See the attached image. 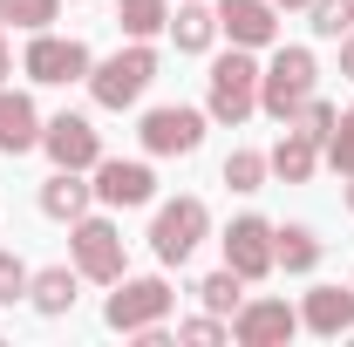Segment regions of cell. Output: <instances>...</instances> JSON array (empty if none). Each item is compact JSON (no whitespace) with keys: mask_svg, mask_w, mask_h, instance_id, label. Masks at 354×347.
<instances>
[{"mask_svg":"<svg viewBox=\"0 0 354 347\" xmlns=\"http://www.w3.org/2000/svg\"><path fill=\"white\" fill-rule=\"evenodd\" d=\"M225 265L239 272V279H266L272 272V225L266 218H232L225 225Z\"/></svg>","mask_w":354,"mask_h":347,"instance_id":"7c38bea8","label":"cell"},{"mask_svg":"<svg viewBox=\"0 0 354 347\" xmlns=\"http://www.w3.org/2000/svg\"><path fill=\"white\" fill-rule=\"evenodd\" d=\"M198 300H205V313H239V306H245V279H239V272H232V265H225V272H205V279H198Z\"/></svg>","mask_w":354,"mask_h":347,"instance_id":"7402d4cb","label":"cell"},{"mask_svg":"<svg viewBox=\"0 0 354 347\" xmlns=\"http://www.w3.org/2000/svg\"><path fill=\"white\" fill-rule=\"evenodd\" d=\"M348 212H354V177H348Z\"/></svg>","mask_w":354,"mask_h":347,"instance_id":"d6a6232c","label":"cell"},{"mask_svg":"<svg viewBox=\"0 0 354 347\" xmlns=\"http://www.w3.org/2000/svg\"><path fill=\"white\" fill-rule=\"evenodd\" d=\"M259 109V62H252V48H232L212 62V95H205V116L212 123H245Z\"/></svg>","mask_w":354,"mask_h":347,"instance_id":"3957f363","label":"cell"},{"mask_svg":"<svg viewBox=\"0 0 354 347\" xmlns=\"http://www.w3.org/2000/svg\"><path fill=\"white\" fill-rule=\"evenodd\" d=\"M225 334H232V327H225L218 313H205V320H184V327H177V341H191V347H218Z\"/></svg>","mask_w":354,"mask_h":347,"instance_id":"f1b7e54d","label":"cell"},{"mask_svg":"<svg viewBox=\"0 0 354 347\" xmlns=\"http://www.w3.org/2000/svg\"><path fill=\"white\" fill-rule=\"evenodd\" d=\"M171 41H177V55H205V48L218 41V14H212L205 0H177V14H171Z\"/></svg>","mask_w":354,"mask_h":347,"instance_id":"d6986e66","label":"cell"},{"mask_svg":"<svg viewBox=\"0 0 354 347\" xmlns=\"http://www.w3.org/2000/svg\"><path fill=\"white\" fill-rule=\"evenodd\" d=\"M177 293L164 286V279H116V293H109V306H102V320L116 327V334H143V327H164L171 320Z\"/></svg>","mask_w":354,"mask_h":347,"instance_id":"8992f818","label":"cell"},{"mask_svg":"<svg viewBox=\"0 0 354 347\" xmlns=\"http://www.w3.org/2000/svg\"><path fill=\"white\" fill-rule=\"evenodd\" d=\"M334 116H341V109H334L327 95H307V102L293 109V130H307L313 143H327V136H334Z\"/></svg>","mask_w":354,"mask_h":347,"instance_id":"484cf974","label":"cell"},{"mask_svg":"<svg viewBox=\"0 0 354 347\" xmlns=\"http://www.w3.org/2000/svg\"><path fill=\"white\" fill-rule=\"evenodd\" d=\"M150 82H157V48H150V41H130V48H116L109 62L88 68V95H95L102 109H130V102H143Z\"/></svg>","mask_w":354,"mask_h":347,"instance_id":"6da1fadb","label":"cell"},{"mask_svg":"<svg viewBox=\"0 0 354 347\" xmlns=\"http://www.w3.org/2000/svg\"><path fill=\"white\" fill-rule=\"evenodd\" d=\"M300 327H313L320 341L354 334V286H313L307 306H300Z\"/></svg>","mask_w":354,"mask_h":347,"instance_id":"5bb4252c","label":"cell"},{"mask_svg":"<svg viewBox=\"0 0 354 347\" xmlns=\"http://www.w3.org/2000/svg\"><path fill=\"white\" fill-rule=\"evenodd\" d=\"M341 75H354V28L341 35Z\"/></svg>","mask_w":354,"mask_h":347,"instance_id":"f546056e","label":"cell"},{"mask_svg":"<svg viewBox=\"0 0 354 347\" xmlns=\"http://www.w3.org/2000/svg\"><path fill=\"white\" fill-rule=\"evenodd\" d=\"M14 75V48H7V28H0V82Z\"/></svg>","mask_w":354,"mask_h":347,"instance_id":"4dcf8cb0","label":"cell"},{"mask_svg":"<svg viewBox=\"0 0 354 347\" xmlns=\"http://www.w3.org/2000/svg\"><path fill=\"white\" fill-rule=\"evenodd\" d=\"M28 265H21V252H0V306H14V300H28Z\"/></svg>","mask_w":354,"mask_h":347,"instance_id":"83f0119b","label":"cell"},{"mask_svg":"<svg viewBox=\"0 0 354 347\" xmlns=\"http://www.w3.org/2000/svg\"><path fill=\"white\" fill-rule=\"evenodd\" d=\"M41 150L55 157V171H95L102 164V130L75 109H62V116L41 123Z\"/></svg>","mask_w":354,"mask_h":347,"instance_id":"ba28073f","label":"cell"},{"mask_svg":"<svg viewBox=\"0 0 354 347\" xmlns=\"http://www.w3.org/2000/svg\"><path fill=\"white\" fill-rule=\"evenodd\" d=\"M266 171H272L266 150H232V157H225V184H232V191H259Z\"/></svg>","mask_w":354,"mask_h":347,"instance_id":"603a6c76","label":"cell"},{"mask_svg":"<svg viewBox=\"0 0 354 347\" xmlns=\"http://www.w3.org/2000/svg\"><path fill=\"white\" fill-rule=\"evenodd\" d=\"M75 286H82V272H75V265H41V272L28 279V300H35V313L62 320V313L75 306Z\"/></svg>","mask_w":354,"mask_h":347,"instance_id":"2e32d148","label":"cell"},{"mask_svg":"<svg viewBox=\"0 0 354 347\" xmlns=\"http://www.w3.org/2000/svg\"><path fill=\"white\" fill-rule=\"evenodd\" d=\"M21 68H28L41 88H68V82H88L95 55H88L75 35H55V28H41V35L28 41V55H21Z\"/></svg>","mask_w":354,"mask_h":347,"instance_id":"52a82bcc","label":"cell"},{"mask_svg":"<svg viewBox=\"0 0 354 347\" xmlns=\"http://www.w3.org/2000/svg\"><path fill=\"white\" fill-rule=\"evenodd\" d=\"M68 259H75V272L82 279H95V286H116L123 272H130V252H123V232L109 225V218H75V232H68Z\"/></svg>","mask_w":354,"mask_h":347,"instance_id":"277c9868","label":"cell"},{"mask_svg":"<svg viewBox=\"0 0 354 347\" xmlns=\"http://www.w3.org/2000/svg\"><path fill=\"white\" fill-rule=\"evenodd\" d=\"M266 164H272V177H279V184H307L313 164H320V143H313L307 130H293V123H286V136L272 143V157H266Z\"/></svg>","mask_w":354,"mask_h":347,"instance_id":"e0dca14e","label":"cell"},{"mask_svg":"<svg viewBox=\"0 0 354 347\" xmlns=\"http://www.w3.org/2000/svg\"><path fill=\"white\" fill-rule=\"evenodd\" d=\"M205 232H212V205H205V198H171L164 212L150 218V252L164 265H184L205 245Z\"/></svg>","mask_w":354,"mask_h":347,"instance_id":"5b68a950","label":"cell"},{"mask_svg":"<svg viewBox=\"0 0 354 347\" xmlns=\"http://www.w3.org/2000/svg\"><path fill=\"white\" fill-rule=\"evenodd\" d=\"M143 150L150 157H191L198 143H205V116L198 109H184V102H164V109H150L143 116Z\"/></svg>","mask_w":354,"mask_h":347,"instance_id":"9c48e42d","label":"cell"},{"mask_svg":"<svg viewBox=\"0 0 354 347\" xmlns=\"http://www.w3.org/2000/svg\"><path fill=\"white\" fill-rule=\"evenodd\" d=\"M320 150H327L334 177H354V109H341V116H334V136H327Z\"/></svg>","mask_w":354,"mask_h":347,"instance_id":"d4e9b609","label":"cell"},{"mask_svg":"<svg viewBox=\"0 0 354 347\" xmlns=\"http://www.w3.org/2000/svg\"><path fill=\"white\" fill-rule=\"evenodd\" d=\"M95 198H102L109 212L150 205V198H157V171H150V164H130V157H102V164H95Z\"/></svg>","mask_w":354,"mask_h":347,"instance_id":"8fae6325","label":"cell"},{"mask_svg":"<svg viewBox=\"0 0 354 347\" xmlns=\"http://www.w3.org/2000/svg\"><path fill=\"white\" fill-rule=\"evenodd\" d=\"M218 35H232V48H272L279 41V7L272 0H218Z\"/></svg>","mask_w":354,"mask_h":347,"instance_id":"4fadbf2b","label":"cell"},{"mask_svg":"<svg viewBox=\"0 0 354 347\" xmlns=\"http://www.w3.org/2000/svg\"><path fill=\"white\" fill-rule=\"evenodd\" d=\"M116 21H123L130 41H150V35L171 28V0H116Z\"/></svg>","mask_w":354,"mask_h":347,"instance_id":"44dd1931","label":"cell"},{"mask_svg":"<svg viewBox=\"0 0 354 347\" xmlns=\"http://www.w3.org/2000/svg\"><path fill=\"white\" fill-rule=\"evenodd\" d=\"M354 28V0H313V35L320 41H341Z\"/></svg>","mask_w":354,"mask_h":347,"instance_id":"4316f807","label":"cell"},{"mask_svg":"<svg viewBox=\"0 0 354 347\" xmlns=\"http://www.w3.org/2000/svg\"><path fill=\"white\" fill-rule=\"evenodd\" d=\"M35 143H41V109H35L21 88H0V150L21 157V150H35Z\"/></svg>","mask_w":354,"mask_h":347,"instance_id":"9a60e30c","label":"cell"},{"mask_svg":"<svg viewBox=\"0 0 354 347\" xmlns=\"http://www.w3.org/2000/svg\"><path fill=\"white\" fill-rule=\"evenodd\" d=\"M293 334H300V313L286 300H245L232 313V341L239 347H286Z\"/></svg>","mask_w":354,"mask_h":347,"instance_id":"30bf717a","label":"cell"},{"mask_svg":"<svg viewBox=\"0 0 354 347\" xmlns=\"http://www.w3.org/2000/svg\"><path fill=\"white\" fill-rule=\"evenodd\" d=\"M313 82H320L313 48H279V55L259 68V109L272 116V123H293V109L313 95Z\"/></svg>","mask_w":354,"mask_h":347,"instance_id":"7a4b0ae2","label":"cell"},{"mask_svg":"<svg viewBox=\"0 0 354 347\" xmlns=\"http://www.w3.org/2000/svg\"><path fill=\"white\" fill-rule=\"evenodd\" d=\"M55 14H62V0H0V21H14V28H28V35H41Z\"/></svg>","mask_w":354,"mask_h":347,"instance_id":"cb8c5ba5","label":"cell"},{"mask_svg":"<svg viewBox=\"0 0 354 347\" xmlns=\"http://www.w3.org/2000/svg\"><path fill=\"white\" fill-rule=\"evenodd\" d=\"M272 265L313 272V265H320V238H313L307 225H272Z\"/></svg>","mask_w":354,"mask_h":347,"instance_id":"ffe728a7","label":"cell"},{"mask_svg":"<svg viewBox=\"0 0 354 347\" xmlns=\"http://www.w3.org/2000/svg\"><path fill=\"white\" fill-rule=\"evenodd\" d=\"M88 205H95V184H82V171H55V177L41 184V212L62 218V225H75Z\"/></svg>","mask_w":354,"mask_h":347,"instance_id":"ac0fdd59","label":"cell"},{"mask_svg":"<svg viewBox=\"0 0 354 347\" xmlns=\"http://www.w3.org/2000/svg\"><path fill=\"white\" fill-rule=\"evenodd\" d=\"M272 7H313V0H272Z\"/></svg>","mask_w":354,"mask_h":347,"instance_id":"1f68e13d","label":"cell"}]
</instances>
